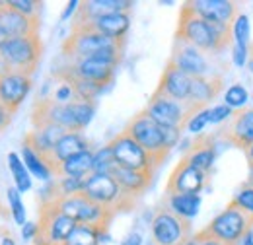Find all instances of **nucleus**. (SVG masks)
Here are the masks:
<instances>
[{
	"label": "nucleus",
	"mask_w": 253,
	"mask_h": 245,
	"mask_svg": "<svg viewBox=\"0 0 253 245\" xmlns=\"http://www.w3.org/2000/svg\"><path fill=\"white\" fill-rule=\"evenodd\" d=\"M175 39H181L193 47H197L205 55H222L234 43L232 28L214 26V24L203 20L201 16H197L193 12L189 2L181 4Z\"/></svg>",
	"instance_id": "1"
},
{
	"label": "nucleus",
	"mask_w": 253,
	"mask_h": 245,
	"mask_svg": "<svg viewBox=\"0 0 253 245\" xmlns=\"http://www.w3.org/2000/svg\"><path fill=\"white\" fill-rule=\"evenodd\" d=\"M95 113V101L76 99L72 103H59L55 99L39 97L33 103L32 122H53L66 132H84Z\"/></svg>",
	"instance_id": "2"
},
{
	"label": "nucleus",
	"mask_w": 253,
	"mask_h": 245,
	"mask_svg": "<svg viewBox=\"0 0 253 245\" xmlns=\"http://www.w3.org/2000/svg\"><path fill=\"white\" fill-rule=\"evenodd\" d=\"M82 193L92 199L95 204L103 206L111 214H121V212H130L136 208L138 201L123 191V187L117 183L109 173H90L86 177V183Z\"/></svg>",
	"instance_id": "3"
},
{
	"label": "nucleus",
	"mask_w": 253,
	"mask_h": 245,
	"mask_svg": "<svg viewBox=\"0 0 253 245\" xmlns=\"http://www.w3.org/2000/svg\"><path fill=\"white\" fill-rule=\"evenodd\" d=\"M43 57V41L39 35L28 37H12L0 49V64L2 70H12L20 74L33 76L39 68Z\"/></svg>",
	"instance_id": "4"
},
{
	"label": "nucleus",
	"mask_w": 253,
	"mask_h": 245,
	"mask_svg": "<svg viewBox=\"0 0 253 245\" xmlns=\"http://www.w3.org/2000/svg\"><path fill=\"white\" fill-rule=\"evenodd\" d=\"M37 236L33 245H66L76 222L61 212L55 201L39 199L37 208Z\"/></svg>",
	"instance_id": "5"
},
{
	"label": "nucleus",
	"mask_w": 253,
	"mask_h": 245,
	"mask_svg": "<svg viewBox=\"0 0 253 245\" xmlns=\"http://www.w3.org/2000/svg\"><path fill=\"white\" fill-rule=\"evenodd\" d=\"M201 232L226 245H240V242L253 232V216L230 201L222 212L214 216L205 228H201Z\"/></svg>",
	"instance_id": "6"
},
{
	"label": "nucleus",
	"mask_w": 253,
	"mask_h": 245,
	"mask_svg": "<svg viewBox=\"0 0 253 245\" xmlns=\"http://www.w3.org/2000/svg\"><path fill=\"white\" fill-rule=\"evenodd\" d=\"M123 132H126L132 140H136L146 152L150 154L154 158V162L158 163V167L164 165V162L171 154V148L168 146L166 136H164V128L158 122L152 121L150 115L144 109L138 111L130 121L126 122Z\"/></svg>",
	"instance_id": "7"
},
{
	"label": "nucleus",
	"mask_w": 253,
	"mask_h": 245,
	"mask_svg": "<svg viewBox=\"0 0 253 245\" xmlns=\"http://www.w3.org/2000/svg\"><path fill=\"white\" fill-rule=\"evenodd\" d=\"M191 220L175 214L166 203L156 208L150 222V238L154 245H181L193 238Z\"/></svg>",
	"instance_id": "8"
},
{
	"label": "nucleus",
	"mask_w": 253,
	"mask_h": 245,
	"mask_svg": "<svg viewBox=\"0 0 253 245\" xmlns=\"http://www.w3.org/2000/svg\"><path fill=\"white\" fill-rule=\"evenodd\" d=\"M49 201H55L57 206L61 208V212L68 216L70 220H74L76 224L95 226V228H101L105 232L109 230V226L115 218V214H111L103 206L95 204L84 193H76V195L63 197V199H49Z\"/></svg>",
	"instance_id": "9"
},
{
	"label": "nucleus",
	"mask_w": 253,
	"mask_h": 245,
	"mask_svg": "<svg viewBox=\"0 0 253 245\" xmlns=\"http://www.w3.org/2000/svg\"><path fill=\"white\" fill-rule=\"evenodd\" d=\"M123 43H126V39H109L101 33L84 30V28H70V33L63 41L61 51L66 61H76V59L95 57L101 51H107Z\"/></svg>",
	"instance_id": "10"
},
{
	"label": "nucleus",
	"mask_w": 253,
	"mask_h": 245,
	"mask_svg": "<svg viewBox=\"0 0 253 245\" xmlns=\"http://www.w3.org/2000/svg\"><path fill=\"white\" fill-rule=\"evenodd\" d=\"M107 146L111 148L113 160L117 165L125 167V169H132V171H140V173H148L152 177H156L158 171V163L154 162V158L146 152L136 140H132L126 132H119L115 134Z\"/></svg>",
	"instance_id": "11"
},
{
	"label": "nucleus",
	"mask_w": 253,
	"mask_h": 245,
	"mask_svg": "<svg viewBox=\"0 0 253 245\" xmlns=\"http://www.w3.org/2000/svg\"><path fill=\"white\" fill-rule=\"evenodd\" d=\"M144 111L150 115L152 121L158 122L160 126L177 128L181 132H183V128H187V122L191 121V117L199 113V109L189 105V103L175 101V99H171L168 95H162L158 92H154L150 95Z\"/></svg>",
	"instance_id": "12"
},
{
	"label": "nucleus",
	"mask_w": 253,
	"mask_h": 245,
	"mask_svg": "<svg viewBox=\"0 0 253 245\" xmlns=\"http://www.w3.org/2000/svg\"><path fill=\"white\" fill-rule=\"evenodd\" d=\"M211 181L209 173H203L201 169L193 167L185 158L179 160V163L171 169L164 195L166 197H173V195H201Z\"/></svg>",
	"instance_id": "13"
},
{
	"label": "nucleus",
	"mask_w": 253,
	"mask_h": 245,
	"mask_svg": "<svg viewBox=\"0 0 253 245\" xmlns=\"http://www.w3.org/2000/svg\"><path fill=\"white\" fill-rule=\"evenodd\" d=\"M63 68L66 72H70L72 76H76V78H82L86 82H92L95 86H99L101 90H105L107 86L113 84L115 72H117V66L101 61V59H95V57L66 61L63 64Z\"/></svg>",
	"instance_id": "14"
},
{
	"label": "nucleus",
	"mask_w": 253,
	"mask_h": 245,
	"mask_svg": "<svg viewBox=\"0 0 253 245\" xmlns=\"http://www.w3.org/2000/svg\"><path fill=\"white\" fill-rule=\"evenodd\" d=\"M33 88V76L12 72V70H0V101L2 105L16 115L26 97Z\"/></svg>",
	"instance_id": "15"
},
{
	"label": "nucleus",
	"mask_w": 253,
	"mask_h": 245,
	"mask_svg": "<svg viewBox=\"0 0 253 245\" xmlns=\"http://www.w3.org/2000/svg\"><path fill=\"white\" fill-rule=\"evenodd\" d=\"M220 136L230 146L246 152L253 146V105L234 111L230 121L220 128Z\"/></svg>",
	"instance_id": "16"
},
{
	"label": "nucleus",
	"mask_w": 253,
	"mask_h": 245,
	"mask_svg": "<svg viewBox=\"0 0 253 245\" xmlns=\"http://www.w3.org/2000/svg\"><path fill=\"white\" fill-rule=\"evenodd\" d=\"M169 61L173 62L177 68H181L191 78H201V76L214 74L209 57L203 51H199L197 47H193V45L181 41V39H175L173 41Z\"/></svg>",
	"instance_id": "17"
},
{
	"label": "nucleus",
	"mask_w": 253,
	"mask_h": 245,
	"mask_svg": "<svg viewBox=\"0 0 253 245\" xmlns=\"http://www.w3.org/2000/svg\"><path fill=\"white\" fill-rule=\"evenodd\" d=\"M187 2L197 16L222 28H232L238 16L242 14V4L236 0H187Z\"/></svg>",
	"instance_id": "18"
},
{
	"label": "nucleus",
	"mask_w": 253,
	"mask_h": 245,
	"mask_svg": "<svg viewBox=\"0 0 253 245\" xmlns=\"http://www.w3.org/2000/svg\"><path fill=\"white\" fill-rule=\"evenodd\" d=\"M191 82H193V78L187 76L181 68H177L173 62L168 59L166 68H164V72L160 76V82L154 92L168 95V97H171L175 101L187 103L191 97Z\"/></svg>",
	"instance_id": "19"
},
{
	"label": "nucleus",
	"mask_w": 253,
	"mask_h": 245,
	"mask_svg": "<svg viewBox=\"0 0 253 245\" xmlns=\"http://www.w3.org/2000/svg\"><path fill=\"white\" fill-rule=\"evenodd\" d=\"M132 6L134 4L130 0H84L78 4V10L72 16L70 26H80V24L92 22L109 14H119V12L130 14Z\"/></svg>",
	"instance_id": "20"
},
{
	"label": "nucleus",
	"mask_w": 253,
	"mask_h": 245,
	"mask_svg": "<svg viewBox=\"0 0 253 245\" xmlns=\"http://www.w3.org/2000/svg\"><path fill=\"white\" fill-rule=\"evenodd\" d=\"M86 150H92V142L84 136V132H66L63 138L55 144L51 156L47 158V167L51 171V175L55 177L57 173V167L63 163L64 160L76 156V154H82Z\"/></svg>",
	"instance_id": "21"
},
{
	"label": "nucleus",
	"mask_w": 253,
	"mask_h": 245,
	"mask_svg": "<svg viewBox=\"0 0 253 245\" xmlns=\"http://www.w3.org/2000/svg\"><path fill=\"white\" fill-rule=\"evenodd\" d=\"M189 162L193 167L201 169L203 173H212L214 162H216V142L212 134H197L189 148L181 156Z\"/></svg>",
	"instance_id": "22"
},
{
	"label": "nucleus",
	"mask_w": 253,
	"mask_h": 245,
	"mask_svg": "<svg viewBox=\"0 0 253 245\" xmlns=\"http://www.w3.org/2000/svg\"><path fill=\"white\" fill-rule=\"evenodd\" d=\"M224 76L220 72H214L211 76H201V78H193L191 82V97L189 105L201 109L211 107V103L220 95V92L224 90Z\"/></svg>",
	"instance_id": "23"
},
{
	"label": "nucleus",
	"mask_w": 253,
	"mask_h": 245,
	"mask_svg": "<svg viewBox=\"0 0 253 245\" xmlns=\"http://www.w3.org/2000/svg\"><path fill=\"white\" fill-rule=\"evenodd\" d=\"M41 22L30 20L8 6V2H2L0 6V30L4 31L10 39L12 37H28V35H39Z\"/></svg>",
	"instance_id": "24"
},
{
	"label": "nucleus",
	"mask_w": 253,
	"mask_h": 245,
	"mask_svg": "<svg viewBox=\"0 0 253 245\" xmlns=\"http://www.w3.org/2000/svg\"><path fill=\"white\" fill-rule=\"evenodd\" d=\"M70 28H84V30L101 33L109 39H126V33L130 28V14H126V12L109 14V16L97 18V20L80 24V26H70Z\"/></svg>",
	"instance_id": "25"
},
{
	"label": "nucleus",
	"mask_w": 253,
	"mask_h": 245,
	"mask_svg": "<svg viewBox=\"0 0 253 245\" xmlns=\"http://www.w3.org/2000/svg\"><path fill=\"white\" fill-rule=\"evenodd\" d=\"M109 175L123 187L125 193H128L130 197H134L136 201H140L142 195H146V191L154 183L152 175L140 173V171H132V169H125V167H121L117 163L109 169Z\"/></svg>",
	"instance_id": "26"
},
{
	"label": "nucleus",
	"mask_w": 253,
	"mask_h": 245,
	"mask_svg": "<svg viewBox=\"0 0 253 245\" xmlns=\"http://www.w3.org/2000/svg\"><path fill=\"white\" fill-rule=\"evenodd\" d=\"M92 167H94V150H86V152L76 154V156L64 160L57 167V173L53 179H57V177H88L92 173Z\"/></svg>",
	"instance_id": "27"
},
{
	"label": "nucleus",
	"mask_w": 253,
	"mask_h": 245,
	"mask_svg": "<svg viewBox=\"0 0 253 245\" xmlns=\"http://www.w3.org/2000/svg\"><path fill=\"white\" fill-rule=\"evenodd\" d=\"M164 203L175 212L191 220L199 212L201 206V195H173V197H164Z\"/></svg>",
	"instance_id": "28"
},
{
	"label": "nucleus",
	"mask_w": 253,
	"mask_h": 245,
	"mask_svg": "<svg viewBox=\"0 0 253 245\" xmlns=\"http://www.w3.org/2000/svg\"><path fill=\"white\" fill-rule=\"evenodd\" d=\"M105 236H107V232L101 230V228L76 224L70 238L66 240V245H99Z\"/></svg>",
	"instance_id": "29"
},
{
	"label": "nucleus",
	"mask_w": 253,
	"mask_h": 245,
	"mask_svg": "<svg viewBox=\"0 0 253 245\" xmlns=\"http://www.w3.org/2000/svg\"><path fill=\"white\" fill-rule=\"evenodd\" d=\"M8 167L12 171V177H14V183H16V189L20 193H26L32 189V177H30V171L24 163V160L18 156L16 152L8 154Z\"/></svg>",
	"instance_id": "30"
},
{
	"label": "nucleus",
	"mask_w": 253,
	"mask_h": 245,
	"mask_svg": "<svg viewBox=\"0 0 253 245\" xmlns=\"http://www.w3.org/2000/svg\"><path fill=\"white\" fill-rule=\"evenodd\" d=\"M22 160H24V163H26L28 171L33 173L37 179H43V181L53 179V175H51L49 167L45 165V162L41 160V156H39V154H35L32 148H30V146H26V144H22Z\"/></svg>",
	"instance_id": "31"
},
{
	"label": "nucleus",
	"mask_w": 253,
	"mask_h": 245,
	"mask_svg": "<svg viewBox=\"0 0 253 245\" xmlns=\"http://www.w3.org/2000/svg\"><path fill=\"white\" fill-rule=\"evenodd\" d=\"M248 99H250V93H248V90H246L242 84H232V86L224 92V103H226L228 107H232L234 111L248 107Z\"/></svg>",
	"instance_id": "32"
},
{
	"label": "nucleus",
	"mask_w": 253,
	"mask_h": 245,
	"mask_svg": "<svg viewBox=\"0 0 253 245\" xmlns=\"http://www.w3.org/2000/svg\"><path fill=\"white\" fill-rule=\"evenodd\" d=\"M232 35H234V43L232 45H238V47H244V49H250V18L242 12L238 16V20L234 22L232 26Z\"/></svg>",
	"instance_id": "33"
},
{
	"label": "nucleus",
	"mask_w": 253,
	"mask_h": 245,
	"mask_svg": "<svg viewBox=\"0 0 253 245\" xmlns=\"http://www.w3.org/2000/svg\"><path fill=\"white\" fill-rule=\"evenodd\" d=\"M10 8H14L16 12H20L22 16L41 22V10H43V2L37 0H6Z\"/></svg>",
	"instance_id": "34"
},
{
	"label": "nucleus",
	"mask_w": 253,
	"mask_h": 245,
	"mask_svg": "<svg viewBox=\"0 0 253 245\" xmlns=\"http://www.w3.org/2000/svg\"><path fill=\"white\" fill-rule=\"evenodd\" d=\"M8 203H10V214L14 218V222L18 224V226H24L26 224V206H24V203H22V195H20V191L16 189V187H8Z\"/></svg>",
	"instance_id": "35"
},
{
	"label": "nucleus",
	"mask_w": 253,
	"mask_h": 245,
	"mask_svg": "<svg viewBox=\"0 0 253 245\" xmlns=\"http://www.w3.org/2000/svg\"><path fill=\"white\" fill-rule=\"evenodd\" d=\"M115 165V160H113V154H111V148L105 144L103 148L95 150L94 152V167L92 171L94 173H109V169Z\"/></svg>",
	"instance_id": "36"
},
{
	"label": "nucleus",
	"mask_w": 253,
	"mask_h": 245,
	"mask_svg": "<svg viewBox=\"0 0 253 245\" xmlns=\"http://www.w3.org/2000/svg\"><path fill=\"white\" fill-rule=\"evenodd\" d=\"M236 206H240L242 210H246L250 216H253V187L248 183H244L238 191L236 195L230 199Z\"/></svg>",
	"instance_id": "37"
},
{
	"label": "nucleus",
	"mask_w": 253,
	"mask_h": 245,
	"mask_svg": "<svg viewBox=\"0 0 253 245\" xmlns=\"http://www.w3.org/2000/svg\"><path fill=\"white\" fill-rule=\"evenodd\" d=\"M209 113H211V107H207V109L199 111L197 115H193L191 121L187 122V130L193 132V134H203L205 126L211 124V122H209Z\"/></svg>",
	"instance_id": "38"
},
{
	"label": "nucleus",
	"mask_w": 253,
	"mask_h": 245,
	"mask_svg": "<svg viewBox=\"0 0 253 245\" xmlns=\"http://www.w3.org/2000/svg\"><path fill=\"white\" fill-rule=\"evenodd\" d=\"M232 115H234V109L228 107L226 103L212 105V107H211V113H209V122H211V124H220V122H224V121H230Z\"/></svg>",
	"instance_id": "39"
},
{
	"label": "nucleus",
	"mask_w": 253,
	"mask_h": 245,
	"mask_svg": "<svg viewBox=\"0 0 253 245\" xmlns=\"http://www.w3.org/2000/svg\"><path fill=\"white\" fill-rule=\"evenodd\" d=\"M195 240H197V245H226L222 244V242H218V240H214V238H211V236H207L201 230L195 232Z\"/></svg>",
	"instance_id": "40"
},
{
	"label": "nucleus",
	"mask_w": 253,
	"mask_h": 245,
	"mask_svg": "<svg viewBox=\"0 0 253 245\" xmlns=\"http://www.w3.org/2000/svg\"><path fill=\"white\" fill-rule=\"evenodd\" d=\"M14 119V115L2 105V101H0V132H4L8 126H10V122Z\"/></svg>",
	"instance_id": "41"
},
{
	"label": "nucleus",
	"mask_w": 253,
	"mask_h": 245,
	"mask_svg": "<svg viewBox=\"0 0 253 245\" xmlns=\"http://www.w3.org/2000/svg\"><path fill=\"white\" fill-rule=\"evenodd\" d=\"M22 228H24V230H22L24 240H26V242H33L35 236H37V224H35V222H26Z\"/></svg>",
	"instance_id": "42"
},
{
	"label": "nucleus",
	"mask_w": 253,
	"mask_h": 245,
	"mask_svg": "<svg viewBox=\"0 0 253 245\" xmlns=\"http://www.w3.org/2000/svg\"><path fill=\"white\" fill-rule=\"evenodd\" d=\"M78 4H80V2H76V0H72V2H68V4H66V10H64L63 12V16H61V20H66V18H68V16H70V14H76V10H78Z\"/></svg>",
	"instance_id": "43"
},
{
	"label": "nucleus",
	"mask_w": 253,
	"mask_h": 245,
	"mask_svg": "<svg viewBox=\"0 0 253 245\" xmlns=\"http://www.w3.org/2000/svg\"><path fill=\"white\" fill-rule=\"evenodd\" d=\"M10 208H6V204H4V201H2V197H0V220H8L10 218Z\"/></svg>",
	"instance_id": "44"
},
{
	"label": "nucleus",
	"mask_w": 253,
	"mask_h": 245,
	"mask_svg": "<svg viewBox=\"0 0 253 245\" xmlns=\"http://www.w3.org/2000/svg\"><path fill=\"white\" fill-rule=\"evenodd\" d=\"M0 245H16V242H14V238H12L8 232H4V234L0 236Z\"/></svg>",
	"instance_id": "45"
},
{
	"label": "nucleus",
	"mask_w": 253,
	"mask_h": 245,
	"mask_svg": "<svg viewBox=\"0 0 253 245\" xmlns=\"http://www.w3.org/2000/svg\"><path fill=\"white\" fill-rule=\"evenodd\" d=\"M240 245H253V232H250V234L240 242Z\"/></svg>",
	"instance_id": "46"
},
{
	"label": "nucleus",
	"mask_w": 253,
	"mask_h": 245,
	"mask_svg": "<svg viewBox=\"0 0 253 245\" xmlns=\"http://www.w3.org/2000/svg\"><path fill=\"white\" fill-rule=\"evenodd\" d=\"M244 183H248L253 187V165H248V179H246Z\"/></svg>",
	"instance_id": "47"
},
{
	"label": "nucleus",
	"mask_w": 253,
	"mask_h": 245,
	"mask_svg": "<svg viewBox=\"0 0 253 245\" xmlns=\"http://www.w3.org/2000/svg\"><path fill=\"white\" fill-rule=\"evenodd\" d=\"M246 160H248V165H253V146L252 148H248V150H246Z\"/></svg>",
	"instance_id": "48"
},
{
	"label": "nucleus",
	"mask_w": 253,
	"mask_h": 245,
	"mask_svg": "<svg viewBox=\"0 0 253 245\" xmlns=\"http://www.w3.org/2000/svg\"><path fill=\"white\" fill-rule=\"evenodd\" d=\"M8 39H10V37H8V35H6V33H4V31L0 30V49H2V47H4V43H6V41H8Z\"/></svg>",
	"instance_id": "49"
},
{
	"label": "nucleus",
	"mask_w": 253,
	"mask_h": 245,
	"mask_svg": "<svg viewBox=\"0 0 253 245\" xmlns=\"http://www.w3.org/2000/svg\"><path fill=\"white\" fill-rule=\"evenodd\" d=\"M181 245H197V240H195V234H193V238H191V240H187L185 244H181Z\"/></svg>",
	"instance_id": "50"
}]
</instances>
